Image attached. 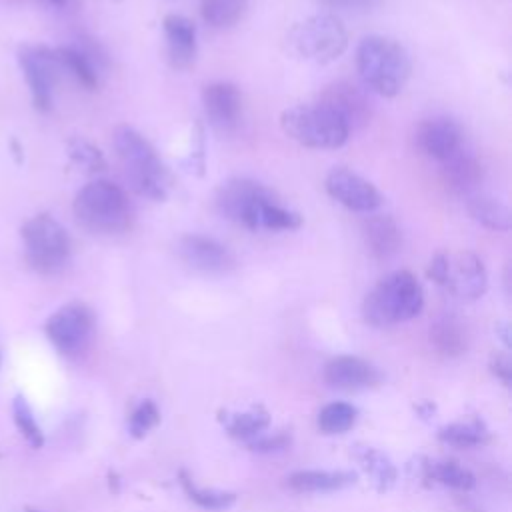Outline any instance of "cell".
<instances>
[{
  "label": "cell",
  "mask_w": 512,
  "mask_h": 512,
  "mask_svg": "<svg viewBox=\"0 0 512 512\" xmlns=\"http://www.w3.org/2000/svg\"><path fill=\"white\" fill-rule=\"evenodd\" d=\"M112 142L130 188L138 196L164 202L172 188V176L150 140L136 128L120 124L114 128Z\"/></svg>",
  "instance_id": "cell-1"
},
{
  "label": "cell",
  "mask_w": 512,
  "mask_h": 512,
  "mask_svg": "<svg viewBox=\"0 0 512 512\" xmlns=\"http://www.w3.org/2000/svg\"><path fill=\"white\" fill-rule=\"evenodd\" d=\"M356 70L370 92L394 98L410 80L412 60L398 40L382 34H370L356 46Z\"/></svg>",
  "instance_id": "cell-2"
},
{
  "label": "cell",
  "mask_w": 512,
  "mask_h": 512,
  "mask_svg": "<svg viewBox=\"0 0 512 512\" xmlns=\"http://www.w3.org/2000/svg\"><path fill=\"white\" fill-rule=\"evenodd\" d=\"M76 222L100 236L122 234L132 224V204L126 190L112 180H92L84 184L72 202Z\"/></svg>",
  "instance_id": "cell-3"
},
{
  "label": "cell",
  "mask_w": 512,
  "mask_h": 512,
  "mask_svg": "<svg viewBox=\"0 0 512 512\" xmlns=\"http://www.w3.org/2000/svg\"><path fill=\"white\" fill-rule=\"evenodd\" d=\"M424 308V290L410 270H394L380 278L362 300V316L370 326L386 328L416 318Z\"/></svg>",
  "instance_id": "cell-4"
},
{
  "label": "cell",
  "mask_w": 512,
  "mask_h": 512,
  "mask_svg": "<svg viewBox=\"0 0 512 512\" xmlns=\"http://www.w3.org/2000/svg\"><path fill=\"white\" fill-rule=\"evenodd\" d=\"M280 128L290 140L312 150H336L348 142L352 130L346 118L320 98L282 110Z\"/></svg>",
  "instance_id": "cell-5"
},
{
  "label": "cell",
  "mask_w": 512,
  "mask_h": 512,
  "mask_svg": "<svg viewBox=\"0 0 512 512\" xmlns=\"http://www.w3.org/2000/svg\"><path fill=\"white\" fill-rule=\"evenodd\" d=\"M20 238L26 262L38 274L52 276L66 268L72 254V242L66 228L54 216L46 212L32 216L20 228Z\"/></svg>",
  "instance_id": "cell-6"
},
{
  "label": "cell",
  "mask_w": 512,
  "mask_h": 512,
  "mask_svg": "<svg viewBox=\"0 0 512 512\" xmlns=\"http://www.w3.org/2000/svg\"><path fill=\"white\" fill-rule=\"evenodd\" d=\"M288 44L300 58L314 64H330L348 48V30L330 12H320L296 22L288 32Z\"/></svg>",
  "instance_id": "cell-7"
},
{
  "label": "cell",
  "mask_w": 512,
  "mask_h": 512,
  "mask_svg": "<svg viewBox=\"0 0 512 512\" xmlns=\"http://www.w3.org/2000/svg\"><path fill=\"white\" fill-rule=\"evenodd\" d=\"M426 274L432 282L464 302L478 300L488 288L484 262L468 250L436 252L428 262Z\"/></svg>",
  "instance_id": "cell-8"
},
{
  "label": "cell",
  "mask_w": 512,
  "mask_h": 512,
  "mask_svg": "<svg viewBox=\"0 0 512 512\" xmlns=\"http://www.w3.org/2000/svg\"><path fill=\"white\" fill-rule=\"evenodd\" d=\"M96 318L84 302H68L54 310L44 324V334L54 350L66 358H76L92 340Z\"/></svg>",
  "instance_id": "cell-9"
},
{
  "label": "cell",
  "mask_w": 512,
  "mask_h": 512,
  "mask_svg": "<svg viewBox=\"0 0 512 512\" xmlns=\"http://www.w3.org/2000/svg\"><path fill=\"white\" fill-rule=\"evenodd\" d=\"M18 64L30 88L32 104L40 112H48L54 100V86L58 82L60 64L54 48L48 46H22L18 50Z\"/></svg>",
  "instance_id": "cell-10"
},
{
  "label": "cell",
  "mask_w": 512,
  "mask_h": 512,
  "mask_svg": "<svg viewBox=\"0 0 512 512\" xmlns=\"http://www.w3.org/2000/svg\"><path fill=\"white\" fill-rule=\"evenodd\" d=\"M324 188L332 200L352 212L372 214L384 202L380 190L370 180L344 166H336L326 174Z\"/></svg>",
  "instance_id": "cell-11"
},
{
  "label": "cell",
  "mask_w": 512,
  "mask_h": 512,
  "mask_svg": "<svg viewBox=\"0 0 512 512\" xmlns=\"http://www.w3.org/2000/svg\"><path fill=\"white\" fill-rule=\"evenodd\" d=\"M178 258L192 270L206 274H226L236 268L234 252L212 236L184 234L176 240Z\"/></svg>",
  "instance_id": "cell-12"
},
{
  "label": "cell",
  "mask_w": 512,
  "mask_h": 512,
  "mask_svg": "<svg viewBox=\"0 0 512 512\" xmlns=\"http://www.w3.org/2000/svg\"><path fill=\"white\" fill-rule=\"evenodd\" d=\"M268 194H272V190L262 182L246 176H234L218 186L214 194V208L222 218L242 226L248 210Z\"/></svg>",
  "instance_id": "cell-13"
},
{
  "label": "cell",
  "mask_w": 512,
  "mask_h": 512,
  "mask_svg": "<svg viewBox=\"0 0 512 512\" xmlns=\"http://www.w3.org/2000/svg\"><path fill=\"white\" fill-rule=\"evenodd\" d=\"M414 138L422 154L432 160L444 162L458 150H462L464 132L456 120L448 116H434L418 124Z\"/></svg>",
  "instance_id": "cell-14"
},
{
  "label": "cell",
  "mask_w": 512,
  "mask_h": 512,
  "mask_svg": "<svg viewBox=\"0 0 512 512\" xmlns=\"http://www.w3.org/2000/svg\"><path fill=\"white\" fill-rule=\"evenodd\" d=\"M202 108L216 130L230 132L242 118V94L232 82H210L202 88Z\"/></svg>",
  "instance_id": "cell-15"
},
{
  "label": "cell",
  "mask_w": 512,
  "mask_h": 512,
  "mask_svg": "<svg viewBox=\"0 0 512 512\" xmlns=\"http://www.w3.org/2000/svg\"><path fill=\"white\" fill-rule=\"evenodd\" d=\"M54 54L60 64V70L74 76V80L80 86L88 90L98 88L100 68L104 64V52L96 44L80 42V44L58 46L54 48Z\"/></svg>",
  "instance_id": "cell-16"
},
{
  "label": "cell",
  "mask_w": 512,
  "mask_h": 512,
  "mask_svg": "<svg viewBox=\"0 0 512 512\" xmlns=\"http://www.w3.org/2000/svg\"><path fill=\"white\" fill-rule=\"evenodd\" d=\"M380 370L358 356H336L324 366V380L332 388L340 390H362L372 388L380 382Z\"/></svg>",
  "instance_id": "cell-17"
},
{
  "label": "cell",
  "mask_w": 512,
  "mask_h": 512,
  "mask_svg": "<svg viewBox=\"0 0 512 512\" xmlns=\"http://www.w3.org/2000/svg\"><path fill=\"white\" fill-rule=\"evenodd\" d=\"M162 30L168 62L178 70L190 68L198 52L196 24L182 14H166L162 20Z\"/></svg>",
  "instance_id": "cell-18"
},
{
  "label": "cell",
  "mask_w": 512,
  "mask_h": 512,
  "mask_svg": "<svg viewBox=\"0 0 512 512\" xmlns=\"http://www.w3.org/2000/svg\"><path fill=\"white\" fill-rule=\"evenodd\" d=\"M244 228L248 230H268V232H290L302 226V216L296 210L282 206L276 194H268L260 198L246 214Z\"/></svg>",
  "instance_id": "cell-19"
},
{
  "label": "cell",
  "mask_w": 512,
  "mask_h": 512,
  "mask_svg": "<svg viewBox=\"0 0 512 512\" xmlns=\"http://www.w3.org/2000/svg\"><path fill=\"white\" fill-rule=\"evenodd\" d=\"M364 244L372 258L388 260L402 248V230L388 214H370L362 224Z\"/></svg>",
  "instance_id": "cell-20"
},
{
  "label": "cell",
  "mask_w": 512,
  "mask_h": 512,
  "mask_svg": "<svg viewBox=\"0 0 512 512\" xmlns=\"http://www.w3.org/2000/svg\"><path fill=\"white\" fill-rule=\"evenodd\" d=\"M320 100L330 104L334 110H338L346 118L350 128L366 122L368 112H370L366 96L360 92L358 86H354L350 82H336V84L328 86L320 94Z\"/></svg>",
  "instance_id": "cell-21"
},
{
  "label": "cell",
  "mask_w": 512,
  "mask_h": 512,
  "mask_svg": "<svg viewBox=\"0 0 512 512\" xmlns=\"http://www.w3.org/2000/svg\"><path fill=\"white\" fill-rule=\"evenodd\" d=\"M442 178L458 194H474L482 180V166L464 148L442 162Z\"/></svg>",
  "instance_id": "cell-22"
},
{
  "label": "cell",
  "mask_w": 512,
  "mask_h": 512,
  "mask_svg": "<svg viewBox=\"0 0 512 512\" xmlns=\"http://www.w3.org/2000/svg\"><path fill=\"white\" fill-rule=\"evenodd\" d=\"M356 472L350 470H298L286 478L294 492H332L356 482Z\"/></svg>",
  "instance_id": "cell-23"
},
{
  "label": "cell",
  "mask_w": 512,
  "mask_h": 512,
  "mask_svg": "<svg viewBox=\"0 0 512 512\" xmlns=\"http://www.w3.org/2000/svg\"><path fill=\"white\" fill-rule=\"evenodd\" d=\"M466 210L474 222L488 230L506 232L512 226V214L508 204L496 196L474 192L466 200Z\"/></svg>",
  "instance_id": "cell-24"
},
{
  "label": "cell",
  "mask_w": 512,
  "mask_h": 512,
  "mask_svg": "<svg viewBox=\"0 0 512 512\" xmlns=\"http://www.w3.org/2000/svg\"><path fill=\"white\" fill-rule=\"evenodd\" d=\"M430 342L444 356H460L468 346V336L456 318L442 316L430 326Z\"/></svg>",
  "instance_id": "cell-25"
},
{
  "label": "cell",
  "mask_w": 512,
  "mask_h": 512,
  "mask_svg": "<svg viewBox=\"0 0 512 512\" xmlns=\"http://www.w3.org/2000/svg\"><path fill=\"white\" fill-rule=\"evenodd\" d=\"M422 470L426 478L454 490L468 492L476 486V476L454 460H426V464H422Z\"/></svg>",
  "instance_id": "cell-26"
},
{
  "label": "cell",
  "mask_w": 512,
  "mask_h": 512,
  "mask_svg": "<svg viewBox=\"0 0 512 512\" xmlns=\"http://www.w3.org/2000/svg\"><path fill=\"white\" fill-rule=\"evenodd\" d=\"M248 10V0H200L202 20L216 30L236 26Z\"/></svg>",
  "instance_id": "cell-27"
},
{
  "label": "cell",
  "mask_w": 512,
  "mask_h": 512,
  "mask_svg": "<svg viewBox=\"0 0 512 512\" xmlns=\"http://www.w3.org/2000/svg\"><path fill=\"white\" fill-rule=\"evenodd\" d=\"M10 410H12L14 426H16V430L20 432V436L28 442V446L34 448V450L42 448L44 442H46V436H44V430H42V426L38 424L36 414H34L30 402L26 400V396H24V394H16V396L12 398Z\"/></svg>",
  "instance_id": "cell-28"
},
{
  "label": "cell",
  "mask_w": 512,
  "mask_h": 512,
  "mask_svg": "<svg viewBox=\"0 0 512 512\" xmlns=\"http://www.w3.org/2000/svg\"><path fill=\"white\" fill-rule=\"evenodd\" d=\"M438 438L444 444H450L456 448H472V446H480L488 440V430L480 420L452 422V424L440 428Z\"/></svg>",
  "instance_id": "cell-29"
},
{
  "label": "cell",
  "mask_w": 512,
  "mask_h": 512,
  "mask_svg": "<svg viewBox=\"0 0 512 512\" xmlns=\"http://www.w3.org/2000/svg\"><path fill=\"white\" fill-rule=\"evenodd\" d=\"M178 478H180V484L186 492V496L198 504L200 508H206V510H224L228 506H232L236 502V492H228V490H218V488H198L192 478L180 470L178 472Z\"/></svg>",
  "instance_id": "cell-30"
},
{
  "label": "cell",
  "mask_w": 512,
  "mask_h": 512,
  "mask_svg": "<svg viewBox=\"0 0 512 512\" xmlns=\"http://www.w3.org/2000/svg\"><path fill=\"white\" fill-rule=\"evenodd\" d=\"M268 424H270V414L262 406H256L242 414H232L224 420L228 434L240 440H250L262 434L268 428Z\"/></svg>",
  "instance_id": "cell-31"
},
{
  "label": "cell",
  "mask_w": 512,
  "mask_h": 512,
  "mask_svg": "<svg viewBox=\"0 0 512 512\" xmlns=\"http://www.w3.org/2000/svg\"><path fill=\"white\" fill-rule=\"evenodd\" d=\"M356 458L360 460L362 468L374 478L376 482V488L380 492L388 490L394 482H396V468L394 464L378 450L370 448V446H364L356 452Z\"/></svg>",
  "instance_id": "cell-32"
},
{
  "label": "cell",
  "mask_w": 512,
  "mask_h": 512,
  "mask_svg": "<svg viewBox=\"0 0 512 512\" xmlns=\"http://www.w3.org/2000/svg\"><path fill=\"white\" fill-rule=\"evenodd\" d=\"M358 418L356 406L348 402H330L318 412V428L324 434H342L354 426Z\"/></svg>",
  "instance_id": "cell-33"
},
{
  "label": "cell",
  "mask_w": 512,
  "mask_h": 512,
  "mask_svg": "<svg viewBox=\"0 0 512 512\" xmlns=\"http://www.w3.org/2000/svg\"><path fill=\"white\" fill-rule=\"evenodd\" d=\"M66 154L68 158L84 168L86 172H102L106 168V158L104 154L100 152L98 146H94L90 140L86 138H80V136H74L66 142Z\"/></svg>",
  "instance_id": "cell-34"
},
{
  "label": "cell",
  "mask_w": 512,
  "mask_h": 512,
  "mask_svg": "<svg viewBox=\"0 0 512 512\" xmlns=\"http://www.w3.org/2000/svg\"><path fill=\"white\" fill-rule=\"evenodd\" d=\"M160 422V410L154 400H142L128 418V432L134 438H144Z\"/></svg>",
  "instance_id": "cell-35"
},
{
  "label": "cell",
  "mask_w": 512,
  "mask_h": 512,
  "mask_svg": "<svg viewBox=\"0 0 512 512\" xmlns=\"http://www.w3.org/2000/svg\"><path fill=\"white\" fill-rule=\"evenodd\" d=\"M292 442L290 434L286 432H276V434H258L254 438L248 440V448L252 452H262V454H270V452H278L288 448Z\"/></svg>",
  "instance_id": "cell-36"
},
{
  "label": "cell",
  "mask_w": 512,
  "mask_h": 512,
  "mask_svg": "<svg viewBox=\"0 0 512 512\" xmlns=\"http://www.w3.org/2000/svg\"><path fill=\"white\" fill-rule=\"evenodd\" d=\"M322 6L330 10H370L378 0H318Z\"/></svg>",
  "instance_id": "cell-37"
},
{
  "label": "cell",
  "mask_w": 512,
  "mask_h": 512,
  "mask_svg": "<svg viewBox=\"0 0 512 512\" xmlns=\"http://www.w3.org/2000/svg\"><path fill=\"white\" fill-rule=\"evenodd\" d=\"M490 368H492V372L504 382V386H510V382H512V366H510L508 356H504V354L492 356Z\"/></svg>",
  "instance_id": "cell-38"
},
{
  "label": "cell",
  "mask_w": 512,
  "mask_h": 512,
  "mask_svg": "<svg viewBox=\"0 0 512 512\" xmlns=\"http://www.w3.org/2000/svg\"><path fill=\"white\" fill-rule=\"evenodd\" d=\"M40 2L50 8H56V10H68V8L78 6V0H40Z\"/></svg>",
  "instance_id": "cell-39"
},
{
  "label": "cell",
  "mask_w": 512,
  "mask_h": 512,
  "mask_svg": "<svg viewBox=\"0 0 512 512\" xmlns=\"http://www.w3.org/2000/svg\"><path fill=\"white\" fill-rule=\"evenodd\" d=\"M26 512H40V510H34V508H26Z\"/></svg>",
  "instance_id": "cell-40"
},
{
  "label": "cell",
  "mask_w": 512,
  "mask_h": 512,
  "mask_svg": "<svg viewBox=\"0 0 512 512\" xmlns=\"http://www.w3.org/2000/svg\"><path fill=\"white\" fill-rule=\"evenodd\" d=\"M0 366H2V354H0Z\"/></svg>",
  "instance_id": "cell-41"
},
{
  "label": "cell",
  "mask_w": 512,
  "mask_h": 512,
  "mask_svg": "<svg viewBox=\"0 0 512 512\" xmlns=\"http://www.w3.org/2000/svg\"><path fill=\"white\" fill-rule=\"evenodd\" d=\"M0 458H2V454H0Z\"/></svg>",
  "instance_id": "cell-42"
}]
</instances>
